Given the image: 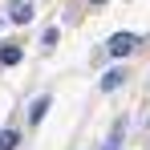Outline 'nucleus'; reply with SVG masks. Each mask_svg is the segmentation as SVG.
<instances>
[{"mask_svg":"<svg viewBox=\"0 0 150 150\" xmlns=\"http://www.w3.org/2000/svg\"><path fill=\"white\" fill-rule=\"evenodd\" d=\"M134 45H138V37H134V33H114V37L105 41V49L114 53V57H126V53H134Z\"/></svg>","mask_w":150,"mask_h":150,"instance_id":"1","label":"nucleus"},{"mask_svg":"<svg viewBox=\"0 0 150 150\" xmlns=\"http://www.w3.org/2000/svg\"><path fill=\"white\" fill-rule=\"evenodd\" d=\"M8 12H12V21H16V25H28V21H33V4H28V0H12V8H8Z\"/></svg>","mask_w":150,"mask_h":150,"instance_id":"2","label":"nucleus"},{"mask_svg":"<svg viewBox=\"0 0 150 150\" xmlns=\"http://www.w3.org/2000/svg\"><path fill=\"white\" fill-rule=\"evenodd\" d=\"M16 61H21V49L16 45H4L0 49V65H16Z\"/></svg>","mask_w":150,"mask_h":150,"instance_id":"3","label":"nucleus"},{"mask_svg":"<svg viewBox=\"0 0 150 150\" xmlns=\"http://www.w3.org/2000/svg\"><path fill=\"white\" fill-rule=\"evenodd\" d=\"M122 69H110V73H105V77H101V89H118V85H122Z\"/></svg>","mask_w":150,"mask_h":150,"instance_id":"4","label":"nucleus"},{"mask_svg":"<svg viewBox=\"0 0 150 150\" xmlns=\"http://www.w3.org/2000/svg\"><path fill=\"white\" fill-rule=\"evenodd\" d=\"M45 110H49V98H37V101H33V110H28V118H33V122H41V118H45Z\"/></svg>","mask_w":150,"mask_h":150,"instance_id":"5","label":"nucleus"},{"mask_svg":"<svg viewBox=\"0 0 150 150\" xmlns=\"http://www.w3.org/2000/svg\"><path fill=\"white\" fill-rule=\"evenodd\" d=\"M118 146H122V126H114V134H110V142H105L101 150H118Z\"/></svg>","mask_w":150,"mask_h":150,"instance_id":"6","label":"nucleus"},{"mask_svg":"<svg viewBox=\"0 0 150 150\" xmlns=\"http://www.w3.org/2000/svg\"><path fill=\"white\" fill-rule=\"evenodd\" d=\"M12 146H16V134L4 130V134H0V150H12Z\"/></svg>","mask_w":150,"mask_h":150,"instance_id":"7","label":"nucleus"},{"mask_svg":"<svg viewBox=\"0 0 150 150\" xmlns=\"http://www.w3.org/2000/svg\"><path fill=\"white\" fill-rule=\"evenodd\" d=\"M93 4H101V0H93Z\"/></svg>","mask_w":150,"mask_h":150,"instance_id":"8","label":"nucleus"}]
</instances>
